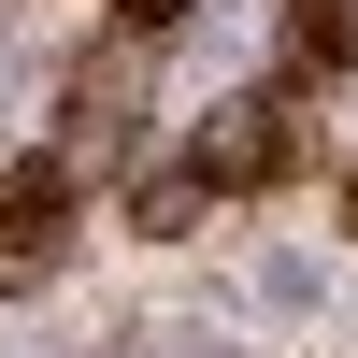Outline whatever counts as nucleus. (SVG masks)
Masks as SVG:
<instances>
[{
  "label": "nucleus",
  "mask_w": 358,
  "mask_h": 358,
  "mask_svg": "<svg viewBox=\"0 0 358 358\" xmlns=\"http://www.w3.org/2000/svg\"><path fill=\"white\" fill-rule=\"evenodd\" d=\"M344 215H358V187H344Z\"/></svg>",
  "instance_id": "nucleus-4"
},
{
  "label": "nucleus",
  "mask_w": 358,
  "mask_h": 358,
  "mask_svg": "<svg viewBox=\"0 0 358 358\" xmlns=\"http://www.w3.org/2000/svg\"><path fill=\"white\" fill-rule=\"evenodd\" d=\"M57 229H72V187H57V172H15V187H0V287H15V273H43V258H57Z\"/></svg>",
  "instance_id": "nucleus-2"
},
{
  "label": "nucleus",
  "mask_w": 358,
  "mask_h": 358,
  "mask_svg": "<svg viewBox=\"0 0 358 358\" xmlns=\"http://www.w3.org/2000/svg\"><path fill=\"white\" fill-rule=\"evenodd\" d=\"M258 158H287V115H273V101H215V115H201V143H187L201 187H258Z\"/></svg>",
  "instance_id": "nucleus-1"
},
{
  "label": "nucleus",
  "mask_w": 358,
  "mask_h": 358,
  "mask_svg": "<svg viewBox=\"0 0 358 358\" xmlns=\"http://www.w3.org/2000/svg\"><path fill=\"white\" fill-rule=\"evenodd\" d=\"M358 57V0H301V72H344Z\"/></svg>",
  "instance_id": "nucleus-3"
}]
</instances>
